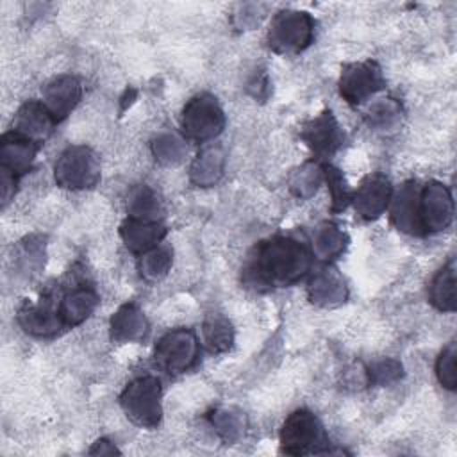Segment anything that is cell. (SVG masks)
Returning <instances> with one entry per match:
<instances>
[{
  "mask_svg": "<svg viewBox=\"0 0 457 457\" xmlns=\"http://www.w3.org/2000/svg\"><path fill=\"white\" fill-rule=\"evenodd\" d=\"M311 270V253L291 236H273L259 241L243 268L245 284L255 289L291 286Z\"/></svg>",
  "mask_w": 457,
  "mask_h": 457,
  "instance_id": "cell-1",
  "label": "cell"
},
{
  "mask_svg": "<svg viewBox=\"0 0 457 457\" xmlns=\"http://www.w3.org/2000/svg\"><path fill=\"white\" fill-rule=\"evenodd\" d=\"M161 382L154 375H143L125 386L120 405L125 416L137 427L155 428L162 418Z\"/></svg>",
  "mask_w": 457,
  "mask_h": 457,
  "instance_id": "cell-2",
  "label": "cell"
},
{
  "mask_svg": "<svg viewBox=\"0 0 457 457\" xmlns=\"http://www.w3.org/2000/svg\"><path fill=\"white\" fill-rule=\"evenodd\" d=\"M314 37V20L305 11H278L268 29V45L277 54H298L305 50Z\"/></svg>",
  "mask_w": 457,
  "mask_h": 457,
  "instance_id": "cell-3",
  "label": "cell"
},
{
  "mask_svg": "<svg viewBox=\"0 0 457 457\" xmlns=\"http://www.w3.org/2000/svg\"><path fill=\"white\" fill-rule=\"evenodd\" d=\"M54 177L59 187L71 191L91 189L100 180V157L89 146H68L55 161Z\"/></svg>",
  "mask_w": 457,
  "mask_h": 457,
  "instance_id": "cell-4",
  "label": "cell"
},
{
  "mask_svg": "<svg viewBox=\"0 0 457 457\" xmlns=\"http://www.w3.org/2000/svg\"><path fill=\"white\" fill-rule=\"evenodd\" d=\"M225 112L211 93L195 95L182 111V132L186 139L207 143L218 137L225 129Z\"/></svg>",
  "mask_w": 457,
  "mask_h": 457,
  "instance_id": "cell-5",
  "label": "cell"
},
{
  "mask_svg": "<svg viewBox=\"0 0 457 457\" xmlns=\"http://www.w3.org/2000/svg\"><path fill=\"white\" fill-rule=\"evenodd\" d=\"M325 443L327 436L320 420L307 409L293 411L280 428V450L287 455L316 453V446Z\"/></svg>",
  "mask_w": 457,
  "mask_h": 457,
  "instance_id": "cell-6",
  "label": "cell"
},
{
  "mask_svg": "<svg viewBox=\"0 0 457 457\" xmlns=\"http://www.w3.org/2000/svg\"><path fill=\"white\" fill-rule=\"evenodd\" d=\"M198 357V339L191 328H173L155 345L154 359L168 373L187 371Z\"/></svg>",
  "mask_w": 457,
  "mask_h": 457,
  "instance_id": "cell-7",
  "label": "cell"
},
{
  "mask_svg": "<svg viewBox=\"0 0 457 457\" xmlns=\"http://www.w3.org/2000/svg\"><path fill=\"white\" fill-rule=\"evenodd\" d=\"M386 86L377 61L350 62L339 77V95L352 105H359Z\"/></svg>",
  "mask_w": 457,
  "mask_h": 457,
  "instance_id": "cell-8",
  "label": "cell"
},
{
  "mask_svg": "<svg viewBox=\"0 0 457 457\" xmlns=\"http://www.w3.org/2000/svg\"><path fill=\"white\" fill-rule=\"evenodd\" d=\"M420 220L425 234L441 232L453 220V198L450 189L437 180H430L420 189Z\"/></svg>",
  "mask_w": 457,
  "mask_h": 457,
  "instance_id": "cell-9",
  "label": "cell"
},
{
  "mask_svg": "<svg viewBox=\"0 0 457 457\" xmlns=\"http://www.w3.org/2000/svg\"><path fill=\"white\" fill-rule=\"evenodd\" d=\"M18 325L30 336L52 337L66 328L61 314L59 302L52 295H45L36 303L25 302L16 314Z\"/></svg>",
  "mask_w": 457,
  "mask_h": 457,
  "instance_id": "cell-10",
  "label": "cell"
},
{
  "mask_svg": "<svg viewBox=\"0 0 457 457\" xmlns=\"http://www.w3.org/2000/svg\"><path fill=\"white\" fill-rule=\"evenodd\" d=\"M300 137L318 159L330 157L345 141V134L332 111H323L316 118L309 120L302 127Z\"/></svg>",
  "mask_w": 457,
  "mask_h": 457,
  "instance_id": "cell-11",
  "label": "cell"
},
{
  "mask_svg": "<svg viewBox=\"0 0 457 457\" xmlns=\"http://www.w3.org/2000/svg\"><path fill=\"white\" fill-rule=\"evenodd\" d=\"M393 196V186L382 173L368 175L352 196L355 212L362 220H377L389 205Z\"/></svg>",
  "mask_w": 457,
  "mask_h": 457,
  "instance_id": "cell-12",
  "label": "cell"
},
{
  "mask_svg": "<svg viewBox=\"0 0 457 457\" xmlns=\"http://www.w3.org/2000/svg\"><path fill=\"white\" fill-rule=\"evenodd\" d=\"M43 105L48 109L55 123L62 121L80 102L82 84L73 75H59L43 87Z\"/></svg>",
  "mask_w": 457,
  "mask_h": 457,
  "instance_id": "cell-13",
  "label": "cell"
},
{
  "mask_svg": "<svg viewBox=\"0 0 457 457\" xmlns=\"http://www.w3.org/2000/svg\"><path fill=\"white\" fill-rule=\"evenodd\" d=\"M391 221L393 225L411 236H425L420 220V189L418 184L409 180L400 186L391 196Z\"/></svg>",
  "mask_w": 457,
  "mask_h": 457,
  "instance_id": "cell-14",
  "label": "cell"
},
{
  "mask_svg": "<svg viewBox=\"0 0 457 457\" xmlns=\"http://www.w3.org/2000/svg\"><path fill=\"white\" fill-rule=\"evenodd\" d=\"M55 127V120L39 100L25 102L12 121V130L37 145H43Z\"/></svg>",
  "mask_w": 457,
  "mask_h": 457,
  "instance_id": "cell-15",
  "label": "cell"
},
{
  "mask_svg": "<svg viewBox=\"0 0 457 457\" xmlns=\"http://www.w3.org/2000/svg\"><path fill=\"white\" fill-rule=\"evenodd\" d=\"M307 296L314 305L334 307L346 302L348 287L343 275L334 266H325L309 278Z\"/></svg>",
  "mask_w": 457,
  "mask_h": 457,
  "instance_id": "cell-16",
  "label": "cell"
},
{
  "mask_svg": "<svg viewBox=\"0 0 457 457\" xmlns=\"http://www.w3.org/2000/svg\"><path fill=\"white\" fill-rule=\"evenodd\" d=\"M41 145L9 130L0 141V168L14 173L16 177L25 175L32 170L36 154Z\"/></svg>",
  "mask_w": 457,
  "mask_h": 457,
  "instance_id": "cell-17",
  "label": "cell"
},
{
  "mask_svg": "<svg viewBox=\"0 0 457 457\" xmlns=\"http://www.w3.org/2000/svg\"><path fill=\"white\" fill-rule=\"evenodd\" d=\"M166 232L168 230L161 221H146L130 216L120 225V236L125 246L139 255L161 245V241L166 237Z\"/></svg>",
  "mask_w": 457,
  "mask_h": 457,
  "instance_id": "cell-18",
  "label": "cell"
},
{
  "mask_svg": "<svg viewBox=\"0 0 457 457\" xmlns=\"http://www.w3.org/2000/svg\"><path fill=\"white\" fill-rule=\"evenodd\" d=\"M148 334V320L136 303H123L111 318V337L118 343H136Z\"/></svg>",
  "mask_w": 457,
  "mask_h": 457,
  "instance_id": "cell-19",
  "label": "cell"
},
{
  "mask_svg": "<svg viewBox=\"0 0 457 457\" xmlns=\"http://www.w3.org/2000/svg\"><path fill=\"white\" fill-rule=\"evenodd\" d=\"M98 300L100 298L95 293V289L86 287V286H79V287L68 291L66 295H62L59 300V314H61L66 328L77 327L82 321H86L96 309Z\"/></svg>",
  "mask_w": 457,
  "mask_h": 457,
  "instance_id": "cell-20",
  "label": "cell"
},
{
  "mask_svg": "<svg viewBox=\"0 0 457 457\" xmlns=\"http://www.w3.org/2000/svg\"><path fill=\"white\" fill-rule=\"evenodd\" d=\"M225 170V154L221 146L204 148L189 168V180L198 187H211L218 184Z\"/></svg>",
  "mask_w": 457,
  "mask_h": 457,
  "instance_id": "cell-21",
  "label": "cell"
},
{
  "mask_svg": "<svg viewBox=\"0 0 457 457\" xmlns=\"http://www.w3.org/2000/svg\"><path fill=\"white\" fill-rule=\"evenodd\" d=\"M311 246L316 259L323 262H330L346 250L348 236L339 225L325 221L314 230Z\"/></svg>",
  "mask_w": 457,
  "mask_h": 457,
  "instance_id": "cell-22",
  "label": "cell"
},
{
  "mask_svg": "<svg viewBox=\"0 0 457 457\" xmlns=\"http://www.w3.org/2000/svg\"><path fill=\"white\" fill-rule=\"evenodd\" d=\"M428 302L441 312L455 311V261L450 259L432 278L428 286Z\"/></svg>",
  "mask_w": 457,
  "mask_h": 457,
  "instance_id": "cell-23",
  "label": "cell"
},
{
  "mask_svg": "<svg viewBox=\"0 0 457 457\" xmlns=\"http://www.w3.org/2000/svg\"><path fill=\"white\" fill-rule=\"evenodd\" d=\"M127 211L130 218L146 220V221H161L164 214V209L157 193L146 184H137L129 191Z\"/></svg>",
  "mask_w": 457,
  "mask_h": 457,
  "instance_id": "cell-24",
  "label": "cell"
},
{
  "mask_svg": "<svg viewBox=\"0 0 457 457\" xmlns=\"http://www.w3.org/2000/svg\"><path fill=\"white\" fill-rule=\"evenodd\" d=\"M209 423L227 445L237 443L246 430V416L237 407H218L209 414Z\"/></svg>",
  "mask_w": 457,
  "mask_h": 457,
  "instance_id": "cell-25",
  "label": "cell"
},
{
  "mask_svg": "<svg viewBox=\"0 0 457 457\" xmlns=\"http://www.w3.org/2000/svg\"><path fill=\"white\" fill-rule=\"evenodd\" d=\"M204 343L209 352L221 353L227 352L234 343V328L230 321L221 314H209L202 325Z\"/></svg>",
  "mask_w": 457,
  "mask_h": 457,
  "instance_id": "cell-26",
  "label": "cell"
},
{
  "mask_svg": "<svg viewBox=\"0 0 457 457\" xmlns=\"http://www.w3.org/2000/svg\"><path fill=\"white\" fill-rule=\"evenodd\" d=\"M321 184H323V168L316 161H309L302 164L289 177V191L300 200L311 198L320 189Z\"/></svg>",
  "mask_w": 457,
  "mask_h": 457,
  "instance_id": "cell-27",
  "label": "cell"
},
{
  "mask_svg": "<svg viewBox=\"0 0 457 457\" xmlns=\"http://www.w3.org/2000/svg\"><path fill=\"white\" fill-rule=\"evenodd\" d=\"M173 262V252L168 245H157L139 255V273L146 280H161L168 275Z\"/></svg>",
  "mask_w": 457,
  "mask_h": 457,
  "instance_id": "cell-28",
  "label": "cell"
},
{
  "mask_svg": "<svg viewBox=\"0 0 457 457\" xmlns=\"http://www.w3.org/2000/svg\"><path fill=\"white\" fill-rule=\"evenodd\" d=\"M321 168H323V180L327 182L330 191V211L341 212L348 207V204H352L353 193L348 187L343 173L336 166L323 162Z\"/></svg>",
  "mask_w": 457,
  "mask_h": 457,
  "instance_id": "cell-29",
  "label": "cell"
},
{
  "mask_svg": "<svg viewBox=\"0 0 457 457\" xmlns=\"http://www.w3.org/2000/svg\"><path fill=\"white\" fill-rule=\"evenodd\" d=\"M154 157L162 164H179L187 152L186 141L175 132H162L152 141Z\"/></svg>",
  "mask_w": 457,
  "mask_h": 457,
  "instance_id": "cell-30",
  "label": "cell"
},
{
  "mask_svg": "<svg viewBox=\"0 0 457 457\" xmlns=\"http://www.w3.org/2000/svg\"><path fill=\"white\" fill-rule=\"evenodd\" d=\"M400 118H402V105L395 98H382L375 102L366 112V120L370 127H375V129H391L400 121Z\"/></svg>",
  "mask_w": 457,
  "mask_h": 457,
  "instance_id": "cell-31",
  "label": "cell"
},
{
  "mask_svg": "<svg viewBox=\"0 0 457 457\" xmlns=\"http://www.w3.org/2000/svg\"><path fill=\"white\" fill-rule=\"evenodd\" d=\"M45 262V243L41 239L27 237L18 245V255H16V264L20 266L21 271L25 273H36Z\"/></svg>",
  "mask_w": 457,
  "mask_h": 457,
  "instance_id": "cell-32",
  "label": "cell"
},
{
  "mask_svg": "<svg viewBox=\"0 0 457 457\" xmlns=\"http://www.w3.org/2000/svg\"><path fill=\"white\" fill-rule=\"evenodd\" d=\"M455 357H457V345H455V341H452L443 348V352L439 353V357L436 361V377H437L439 384L448 391H453L457 387Z\"/></svg>",
  "mask_w": 457,
  "mask_h": 457,
  "instance_id": "cell-33",
  "label": "cell"
},
{
  "mask_svg": "<svg viewBox=\"0 0 457 457\" xmlns=\"http://www.w3.org/2000/svg\"><path fill=\"white\" fill-rule=\"evenodd\" d=\"M403 375V368L395 359H382L366 368V382L370 386H387Z\"/></svg>",
  "mask_w": 457,
  "mask_h": 457,
  "instance_id": "cell-34",
  "label": "cell"
},
{
  "mask_svg": "<svg viewBox=\"0 0 457 457\" xmlns=\"http://www.w3.org/2000/svg\"><path fill=\"white\" fill-rule=\"evenodd\" d=\"M16 184H18V177L4 168H0V186H2V207H5L11 198L16 193Z\"/></svg>",
  "mask_w": 457,
  "mask_h": 457,
  "instance_id": "cell-35",
  "label": "cell"
},
{
  "mask_svg": "<svg viewBox=\"0 0 457 457\" xmlns=\"http://www.w3.org/2000/svg\"><path fill=\"white\" fill-rule=\"evenodd\" d=\"M91 455H114L120 453V450L114 446V443H111L105 437H100L93 443V446L87 450Z\"/></svg>",
  "mask_w": 457,
  "mask_h": 457,
  "instance_id": "cell-36",
  "label": "cell"
}]
</instances>
